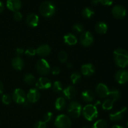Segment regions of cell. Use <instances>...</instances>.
<instances>
[{
  "mask_svg": "<svg viewBox=\"0 0 128 128\" xmlns=\"http://www.w3.org/2000/svg\"><path fill=\"white\" fill-rule=\"evenodd\" d=\"M114 60L115 63L120 68L128 66V51L123 48H117L114 51Z\"/></svg>",
  "mask_w": 128,
  "mask_h": 128,
  "instance_id": "1",
  "label": "cell"
},
{
  "mask_svg": "<svg viewBox=\"0 0 128 128\" xmlns=\"http://www.w3.org/2000/svg\"><path fill=\"white\" fill-rule=\"evenodd\" d=\"M39 10L40 13L44 17L50 18L53 16L55 13L56 7L52 2L46 1L41 4Z\"/></svg>",
  "mask_w": 128,
  "mask_h": 128,
  "instance_id": "2",
  "label": "cell"
},
{
  "mask_svg": "<svg viewBox=\"0 0 128 128\" xmlns=\"http://www.w3.org/2000/svg\"><path fill=\"white\" fill-rule=\"evenodd\" d=\"M82 113L84 117L86 120L89 121H92L98 117V111L95 105L88 104L82 108Z\"/></svg>",
  "mask_w": 128,
  "mask_h": 128,
  "instance_id": "3",
  "label": "cell"
},
{
  "mask_svg": "<svg viewBox=\"0 0 128 128\" xmlns=\"http://www.w3.org/2000/svg\"><path fill=\"white\" fill-rule=\"evenodd\" d=\"M82 106L77 101H72L68 106V113L72 118H78L82 113Z\"/></svg>",
  "mask_w": 128,
  "mask_h": 128,
  "instance_id": "4",
  "label": "cell"
},
{
  "mask_svg": "<svg viewBox=\"0 0 128 128\" xmlns=\"http://www.w3.org/2000/svg\"><path fill=\"white\" fill-rule=\"evenodd\" d=\"M72 124L70 117L65 114H61L57 116L54 121L56 128H70Z\"/></svg>",
  "mask_w": 128,
  "mask_h": 128,
  "instance_id": "5",
  "label": "cell"
},
{
  "mask_svg": "<svg viewBox=\"0 0 128 128\" xmlns=\"http://www.w3.org/2000/svg\"><path fill=\"white\" fill-rule=\"evenodd\" d=\"M36 69L38 73L41 75H46L51 71L49 63L45 59L41 58L38 60L36 65Z\"/></svg>",
  "mask_w": 128,
  "mask_h": 128,
  "instance_id": "6",
  "label": "cell"
},
{
  "mask_svg": "<svg viewBox=\"0 0 128 128\" xmlns=\"http://www.w3.org/2000/svg\"><path fill=\"white\" fill-rule=\"evenodd\" d=\"M12 99L18 104H23L26 102V95L22 89H16L12 94Z\"/></svg>",
  "mask_w": 128,
  "mask_h": 128,
  "instance_id": "7",
  "label": "cell"
},
{
  "mask_svg": "<svg viewBox=\"0 0 128 128\" xmlns=\"http://www.w3.org/2000/svg\"><path fill=\"white\" fill-rule=\"evenodd\" d=\"M80 41L81 45L85 47L91 46L94 41L93 35L90 31L83 32L80 36Z\"/></svg>",
  "mask_w": 128,
  "mask_h": 128,
  "instance_id": "8",
  "label": "cell"
},
{
  "mask_svg": "<svg viewBox=\"0 0 128 128\" xmlns=\"http://www.w3.org/2000/svg\"><path fill=\"white\" fill-rule=\"evenodd\" d=\"M126 10L121 5H116L114 6L112 10V15L115 18L121 20L123 19L126 15Z\"/></svg>",
  "mask_w": 128,
  "mask_h": 128,
  "instance_id": "9",
  "label": "cell"
},
{
  "mask_svg": "<svg viewBox=\"0 0 128 128\" xmlns=\"http://www.w3.org/2000/svg\"><path fill=\"white\" fill-rule=\"evenodd\" d=\"M36 87L40 89L46 90V89H50L52 86V83L48 78L45 77H41L36 82Z\"/></svg>",
  "mask_w": 128,
  "mask_h": 128,
  "instance_id": "10",
  "label": "cell"
},
{
  "mask_svg": "<svg viewBox=\"0 0 128 128\" xmlns=\"http://www.w3.org/2000/svg\"><path fill=\"white\" fill-rule=\"evenodd\" d=\"M115 79L119 84H126L128 82V72L124 69L119 70L115 74Z\"/></svg>",
  "mask_w": 128,
  "mask_h": 128,
  "instance_id": "11",
  "label": "cell"
},
{
  "mask_svg": "<svg viewBox=\"0 0 128 128\" xmlns=\"http://www.w3.org/2000/svg\"><path fill=\"white\" fill-rule=\"evenodd\" d=\"M40 98V93L37 89H31L26 95L28 101L31 103H35L39 100Z\"/></svg>",
  "mask_w": 128,
  "mask_h": 128,
  "instance_id": "12",
  "label": "cell"
},
{
  "mask_svg": "<svg viewBox=\"0 0 128 128\" xmlns=\"http://www.w3.org/2000/svg\"><path fill=\"white\" fill-rule=\"evenodd\" d=\"M109 92H110V90L107 85L102 83L99 84L96 87V94L100 98L107 97L108 96Z\"/></svg>",
  "mask_w": 128,
  "mask_h": 128,
  "instance_id": "13",
  "label": "cell"
},
{
  "mask_svg": "<svg viewBox=\"0 0 128 128\" xmlns=\"http://www.w3.org/2000/svg\"><path fill=\"white\" fill-rule=\"evenodd\" d=\"M6 6L11 11H19L22 6L21 0H7Z\"/></svg>",
  "mask_w": 128,
  "mask_h": 128,
  "instance_id": "14",
  "label": "cell"
},
{
  "mask_svg": "<svg viewBox=\"0 0 128 128\" xmlns=\"http://www.w3.org/2000/svg\"><path fill=\"white\" fill-rule=\"evenodd\" d=\"M127 110V107H122L120 110L118 111L114 112L111 113L110 114V118L112 121H119L121 120L124 116V114Z\"/></svg>",
  "mask_w": 128,
  "mask_h": 128,
  "instance_id": "15",
  "label": "cell"
},
{
  "mask_svg": "<svg viewBox=\"0 0 128 128\" xmlns=\"http://www.w3.org/2000/svg\"><path fill=\"white\" fill-rule=\"evenodd\" d=\"M81 72L84 76H91L95 72V67L92 64L86 63L82 65L81 68Z\"/></svg>",
  "mask_w": 128,
  "mask_h": 128,
  "instance_id": "16",
  "label": "cell"
},
{
  "mask_svg": "<svg viewBox=\"0 0 128 128\" xmlns=\"http://www.w3.org/2000/svg\"><path fill=\"white\" fill-rule=\"evenodd\" d=\"M26 23L30 27L35 28L39 23V17L36 14L31 13L26 18Z\"/></svg>",
  "mask_w": 128,
  "mask_h": 128,
  "instance_id": "17",
  "label": "cell"
},
{
  "mask_svg": "<svg viewBox=\"0 0 128 128\" xmlns=\"http://www.w3.org/2000/svg\"><path fill=\"white\" fill-rule=\"evenodd\" d=\"M36 54L40 56H46L51 53V47L47 44L41 45L36 50Z\"/></svg>",
  "mask_w": 128,
  "mask_h": 128,
  "instance_id": "18",
  "label": "cell"
},
{
  "mask_svg": "<svg viewBox=\"0 0 128 128\" xmlns=\"http://www.w3.org/2000/svg\"><path fill=\"white\" fill-rule=\"evenodd\" d=\"M62 94L66 99H71L76 95V90L73 86L70 85L62 90Z\"/></svg>",
  "mask_w": 128,
  "mask_h": 128,
  "instance_id": "19",
  "label": "cell"
},
{
  "mask_svg": "<svg viewBox=\"0 0 128 128\" xmlns=\"http://www.w3.org/2000/svg\"><path fill=\"white\" fill-rule=\"evenodd\" d=\"M11 65L15 70H21L24 67V62L20 56H17L12 58V61H11Z\"/></svg>",
  "mask_w": 128,
  "mask_h": 128,
  "instance_id": "20",
  "label": "cell"
},
{
  "mask_svg": "<svg viewBox=\"0 0 128 128\" xmlns=\"http://www.w3.org/2000/svg\"><path fill=\"white\" fill-rule=\"evenodd\" d=\"M63 39L65 43L68 45H74L78 43V39L76 36L71 33L65 35Z\"/></svg>",
  "mask_w": 128,
  "mask_h": 128,
  "instance_id": "21",
  "label": "cell"
},
{
  "mask_svg": "<svg viewBox=\"0 0 128 128\" xmlns=\"http://www.w3.org/2000/svg\"><path fill=\"white\" fill-rule=\"evenodd\" d=\"M81 98L86 102H91L94 99V95L91 90H86L81 94Z\"/></svg>",
  "mask_w": 128,
  "mask_h": 128,
  "instance_id": "22",
  "label": "cell"
},
{
  "mask_svg": "<svg viewBox=\"0 0 128 128\" xmlns=\"http://www.w3.org/2000/svg\"><path fill=\"white\" fill-rule=\"evenodd\" d=\"M108 26L106 23L99 21L95 25V30L99 34H105L108 31Z\"/></svg>",
  "mask_w": 128,
  "mask_h": 128,
  "instance_id": "23",
  "label": "cell"
},
{
  "mask_svg": "<svg viewBox=\"0 0 128 128\" xmlns=\"http://www.w3.org/2000/svg\"><path fill=\"white\" fill-rule=\"evenodd\" d=\"M55 108L58 110H62L66 106V100L64 97H60L56 100L55 102Z\"/></svg>",
  "mask_w": 128,
  "mask_h": 128,
  "instance_id": "24",
  "label": "cell"
},
{
  "mask_svg": "<svg viewBox=\"0 0 128 128\" xmlns=\"http://www.w3.org/2000/svg\"><path fill=\"white\" fill-rule=\"evenodd\" d=\"M121 95V92H120L118 90H117V89H112V90H110L108 96V97H110V99H112L113 101L115 102L120 99Z\"/></svg>",
  "mask_w": 128,
  "mask_h": 128,
  "instance_id": "25",
  "label": "cell"
},
{
  "mask_svg": "<svg viewBox=\"0 0 128 128\" xmlns=\"http://www.w3.org/2000/svg\"><path fill=\"white\" fill-rule=\"evenodd\" d=\"M114 102V101H113V100H112V99H110V98L106 99V100L103 102V103H102V108L104 110H111V109H112V107H113Z\"/></svg>",
  "mask_w": 128,
  "mask_h": 128,
  "instance_id": "26",
  "label": "cell"
},
{
  "mask_svg": "<svg viewBox=\"0 0 128 128\" xmlns=\"http://www.w3.org/2000/svg\"><path fill=\"white\" fill-rule=\"evenodd\" d=\"M82 16L87 19H90L94 15V11L92 8L89 7H86L83 9L82 11Z\"/></svg>",
  "mask_w": 128,
  "mask_h": 128,
  "instance_id": "27",
  "label": "cell"
},
{
  "mask_svg": "<svg viewBox=\"0 0 128 128\" xmlns=\"http://www.w3.org/2000/svg\"><path fill=\"white\" fill-rule=\"evenodd\" d=\"M91 128H108V124L106 120L99 119L94 123Z\"/></svg>",
  "mask_w": 128,
  "mask_h": 128,
  "instance_id": "28",
  "label": "cell"
},
{
  "mask_svg": "<svg viewBox=\"0 0 128 128\" xmlns=\"http://www.w3.org/2000/svg\"><path fill=\"white\" fill-rule=\"evenodd\" d=\"M24 81L28 85H32L35 83V77L32 74H26L24 77Z\"/></svg>",
  "mask_w": 128,
  "mask_h": 128,
  "instance_id": "29",
  "label": "cell"
},
{
  "mask_svg": "<svg viewBox=\"0 0 128 128\" xmlns=\"http://www.w3.org/2000/svg\"><path fill=\"white\" fill-rule=\"evenodd\" d=\"M71 81L73 84H77L81 79V75L79 72H75L72 73L71 75Z\"/></svg>",
  "mask_w": 128,
  "mask_h": 128,
  "instance_id": "30",
  "label": "cell"
},
{
  "mask_svg": "<svg viewBox=\"0 0 128 128\" xmlns=\"http://www.w3.org/2000/svg\"><path fill=\"white\" fill-rule=\"evenodd\" d=\"M52 90L56 93L61 92L62 90V84L60 81H55L52 85Z\"/></svg>",
  "mask_w": 128,
  "mask_h": 128,
  "instance_id": "31",
  "label": "cell"
},
{
  "mask_svg": "<svg viewBox=\"0 0 128 128\" xmlns=\"http://www.w3.org/2000/svg\"><path fill=\"white\" fill-rule=\"evenodd\" d=\"M68 55L65 51H61L58 54V59L61 63H65L68 60Z\"/></svg>",
  "mask_w": 128,
  "mask_h": 128,
  "instance_id": "32",
  "label": "cell"
},
{
  "mask_svg": "<svg viewBox=\"0 0 128 128\" xmlns=\"http://www.w3.org/2000/svg\"><path fill=\"white\" fill-rule=\"evenodd\" d=\"M1 100H2V102L4 104H5V105H9V104H11V100H12V97L9 94H4V95H2Z\"/></svg>",
  "mask_w": 128,
  "mask_h": 128,
  "instance_id": "33",
  "label": "cell"
},
{
  "mask_svg": "<svg viewBox=\"0 0 128 128\" xmlns=\"http://www.w3.org/2000/svg\"><path fill=\"white\" fill-rule=\"evenodd\" d=\"M72 29L74 31L78 33H82L84 31V27L80 23H76L72 26Z\"/></svg>",
  "mask_w": 128,
  "mask_h": 128,
  "instance_id": "34",
  "label": "cell"
},
{
  "mask_svg": "<svg viewBox=\"0 0 128 128\" xmlns=\"http://www.w3.org/2000/svg\"><path fill=\"white\" fill-rule=\"evenodd\" d=\"M52 117H53V114L51 112H48L44 115L43 117V121L45 122H50L51 120H52Z\"/></svg>",
  "mask_w": 128,
  "mask_h": 128,
  "instance_id": "35",
  "label": "cell"
},
{
  "mask_svg": "<svg viewBox=\"0 0 128 128\" xmlns=\"http://www.w3.org/2000/svg\"><path fill=\"white\" fill-rule=\"evenodd\" d=\"M25 55L29 56H34L36 54V51L35 49L32 48H29L26 49V51H24Z\"/></svg>",
  "mask_w": 128,
  "mask_h": 128,
  "instance_id": "36",
  "label": "cell"
},
{
  "mask_svg": "<svg viewBox=\"0 0 128 128\" xmlns=\"http://www.w3.org/2000/svg\"><path fill=\"white\" fill-rule=\"evenodd\" d=\"M47 125H46V123L44 121H38L34 124V128H46Z\"/></svg>",
  "mask_w": 128,
  "mask_h": 128,
  "instance_id": "37",
  "label": "cell"
},
{
  "mask_svg": "<svg viewBox=\"0 0 128 128\" xmlns=\"http://www.w3.org/2000/svg\"><path fill=\"white\" fill-rule=\"evenodd\" d=\"M13 18L16 21H21L22 18V14H21V13L20 12V11H16V12H14V13Z\"/></svg>",
  "mask_w": 128,
  "mask_h": 128,
  "instance_id": "38",
  "label": "cell"
},
{
  "mask_svg": "<svg viewBox=\"0 0 128 128\" xmlns=\"http://www.w3.org/2000/svg\"><path fill=\"white\" fill-rule=\"evenodd\" d=\"M113 1L114 0H99V3L104 6H111Z\"/></svg>",
  "mask_w": 128,
  "mask_h": 128,
  "instance_id": "39",
  "label": "cell"
},
{
  "mask_svg": "<svg viewBox=\"0 0 128 128\" xmlns=\"http://www.w3.org/2000/svg\"><path fill=\"white\" fill-rule=\"evenodd\" d=\"M51 72L53 75H58L60 73V69L58 67H52L51 69Z\"/></svg>",
  "mask_w": 128,
  "mask_h": 128,
  "instance_id": "40",
  "label": "cell"
},
{
  "mask_svg": "<svg viewBox=\"0 0 128 128\" xmlns=\"http://www.w3.org/2000/svg\"><path fill=\"white\" fill-rule=\"evenodd\" d=\"M24 53V50L22 48H18L16 50V53L18 55V56H20L22 55Z\"/></svg>",
  "mask_w": 128,
  "mask_h": 128,
  "instance_id": "41",
  "label": "cell"
},
{
  "mask_svg": "<svg viewBox=\"0 0 128 128\" xmlns=\"http://www.w3.org/2000/svg\"><path fill=\"white\" fill-rule=\"evenodd\" d=\"M4 10V5L3 3L0 1V13L2 12Z\"/></svg>",
  "mask_w": 128,
  "mask_h": 128,
  "instance_id": "42",
  "label": "cell"
},
{
  "mask_svg": "<svg viewBox=\"0 0 128 128\" xmlns=\"http://www.w3.org/2000/svg\"><path fill=\"white\" fill-rule=\"evenodd\" d=\"M4 90V86H3V84L0 81V94H2V92Z\"/></svg>",
  "mask_w": 128,
  "mask_h": 128,
  "instance_id": "43",
  "label": "cell"
},
{
  "mask_svg": "<svg viewBox=\"0 0 128 128\" xmlns=\"http://www.w3.org/2000/svg\"><path fill=\"white\" fill-rule=\"evenodd\" d=\"M99 3V0H92V4L94 5H96Z\"/></svg>",
  "mask_w": 128,
  "mask_h": 128,
  "instance_id": "44",
  "label": "cell"
},
{
  "mask_svg": "<svg viewBox=\"0 0 128 128\" xmlns=\"http://www.w3.org/2000/svg\"><path fill=\"white\" fill-rule=\"evenodd\" d=\"M112 128H124V127L121 126V125H114L112 127Z\"/></svg>",
  "mask_w": 128,
  "mask_h": 128,
  "instance_id": "45",
  "label": "cell"
},
{
  "mask_svg": "<svg viewBox=\"0 0 128 128\" xmlns=\"http://www.w3.org/2000/svg\"><path fill=\"white\" fill-rule=\"evenodd\" d=\"M66 66H67L68 68L70 69V68L72 67V64L70 63H68L66 64Z\"/></svg>",
  "mask_w": 128,
  "mask_h": 128,
  "instance_id": "46",
  "label": "cell"
},
{
  "mask_svg": "<svg viewBox=\"0 0 128 128\" xmlns=\"http://www.w3.org/2000/svg\"><path fill=\"white\" fill-rule=\"evenodd\" d=\"M82 128H90V127H88V126H84V127H83Z\"/></svg>",
  "mask_w": 128,
  "mask_h": 128,
  "instance_id": "47",
  "label": "cell"
},
{
  "mask_svg": "<svg viewBox=\"0 0 128 128\" xmlns=\"http://www.w3.org/2000/svg\"><path fill=\"white\" fill-rule=\"evenodd\" d=\"M127 126H128V123H127Z\"/></svg>",
  "mask_w": 128,
  "mask_h": 128,
  "instance_id": "48",
  "label": "cell"
}]
</instances>
